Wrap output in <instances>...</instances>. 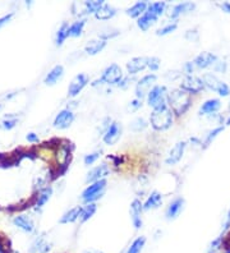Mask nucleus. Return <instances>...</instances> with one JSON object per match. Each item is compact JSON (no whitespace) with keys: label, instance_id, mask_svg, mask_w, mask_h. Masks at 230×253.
<instances>
[{"label":"nucleus","instance_id":"nucleus-39","mask_svg":"<svg viewBox=\"0 0 230 253\" xmlns=\"http://www.w3.org/2000/svg\"><path fill=\"white\" fill-rule=\"evenodd\" d=\"M223 129H224V126H218V128H215L214 130H211V132H210L209 134H207V137H206L205 142H203L205 147H207V146H209L210 143H211L212 141H214V139L216 138V137H218L219 133L223 132Z\"/></svg>","mask_w":230,"mask_h":253},{"label":"nucleus","instance_id":"nucleus-21","mask_svg":"<svg viewBox=\"0 0 230 253\" xmlns=\"http://www.w3.org/2000/svg\"><path fill=\"white\" fill-rule=\"evenodd\" d=\"M221 108V102L218 99H210L199 108V115H215V113Z\"/></svg>","mask_w":230,"mask_h":253},{"label":"nucleus","instance_id":"nucleus-51","mask_svg":"<svg viewBox=\"0 0 230 253\" xmlns=\"http://www.w3.org/2000/svg\"><path fill=\"white\" fill-rule=\"evenodd\" d=\"M227 126H230V117H229V119L227 121Z\"/></svg>","mask_w":230,"mask_h":253},{"label":"nucleus","instance_id":"nucleus-5","mask_svg":"<svg viewBox=\"0 0 230 253\" xmlns=\"http://www.w3.org/2000/svg\"><path fill=\"white\" fill-rule=\"evenodd\" d=\"M202 81L206 88L219 93L223 97H227V96L230 95L229 86L221 80H219L214 73H205L202 76Z\"/></svg>","mask_w":230,"mask_h":253},{"label":"nucleus","instance_id":"nucleus-23","mask_svg":"<svg viewBox=\"0 0 230 253\" xmlns=\"http://www.w3.org/2000/svg\"><path fill=\"white\" fill-rule=\"evenodd\" d=\"M157 19L159 18H157L156 16H153L152 13L146 10V13H144L143 16L139 17V18L137 19V26L141 28L142 31H148V30L156 23Z\"/></svg>","mask_w":230,"mask_h":253},{"label":"nucleus","instance_id":"nucleus-31","mask_svg":"<svg viewBox=\"0 0 230 253\" xmlns=\"http://www.w3.org/2000/svg\"><path fill=\"white\" fill-rule=\"evenodd\" d=\"M51 195H52L51 187H46V188H44L43 191L40 192L39 197H37V201H36V204H35V207H36V209H41V207H43L44 205H45L46 202L50 200Z\"/></svg>","mask_w":230,"mask_h":253},{"label":"nucleus","instance_id":"nucleus-3","mask_svg":"<svg viewBox=\"0 0 230 253\" xmlns=\"http://www.w3.org/2000/svg\"><path fill=\"white\" fill-rule=\"evenodd\" d=\"M150 123L153 129L156 130H166L169 129L173 124V111L170 109H164V110L152 111L150 118Z\"/></svg>","mask_w":230,"mask_h":253},{"label":"nucleus","instance_id":"nucleus-38","mask_svg":"<svg viewBox=\"0 0 230 253\" xmlns=\"http://www.w3.org/2000/svg\"><path fill=\"white\" fill-rule=\"evenodd\" d=\"M146 126H147V122L144 121L143 118H137V119H135V121L131 123V128H132L133 130H136V132L143 130Z\"/></svg>","mask_w":230,"mask_h":253},{"label":"nucleus","instance_id":"nucleus-41","mask_svg":"<svg viewBox=\"0 0 230 253\" xmlns=\"http://www.w3.org/2000/svg\"><path fill=\"white\" fill-rule=\"evenodd\" d=\"M100 152H92V154H89L85 156V159H83V161H85V164L86 165H92L93 163H96L97 161V159L100 158Z\"/></svg>","mask_w":230,"mask_h":253},{"label":"nucleus","instance_id":"nucleus-4","mask_svg":"<svg viewBox=\"0 0 230 253\" xmlns=\"http://www.w3.org/2000/svg\"><path fill=\"white\" fill-rule=\"evenodd\" d=\"M106 185L107 182L106 179L98 180L96 183H92L87 187L85 191L82 192V195H81V198L85 204H93L95 201L100 200V198L104 196L105 191H106Z\"/></svg>","mask_w":230,"mask_h":253},{"label":"nucleus","instance_id":"nucleus-24","mask_svg":"<svg viewBox=\"0 0 230 253\" xmlns=\"http://www.w3.org/2000/svg\"><path fill=\"white\" fill-rule=\"evenodd\" d=\"M106 46V41L101 40V39H97V40H91L87 42V45L85 46V51H86L87 55H96L100 51L105 49Z\"/></svg>","mask_w":230,"mask_h":253},{"label":"nucleus","instance_id":"nucleus-7","mask_svg":"<svg viewBox=\"0 0 230 253\" xmlns=\"http://www.w3.org/2000/svg\"><path fill=\"white\" fill-rule=\"evenodd\" d=\"M123 80V72L118 64H110L109 67L104 69L101 74V81L102 84H119Z\"/></svg>","mask_w":230,"mask_h":253},{"label":"nucleus","instance_id":"nucleus-10","mask_svg":"<svg viewBox=\"0 0 230 253\" xmlns=\"http://www.w3.org/2000/svg\"><path fill=\"white\" fill-rule=\"evenodd\" d=\"M120 137H122V126L118 122H113L110 126L105 130L102 141H104L105 145L113 146L119 141Z\"/></svg>","mask_w":230,"mask_h":253},{"label":"nucleus","instance_id":"nucleus-34","mask_svg":"<svg viewBox=\"0 0 230 253\" xmlns=\"http://www.w3.org/2000/svg\"><path fill=\"white\" fill-rule=\"evenodd\" d=\"M105 4L104 0H93V1H85L83 3V8L86 13H93L95 14L100 8Z\"/></svg>","mask_w":230,"mask_h":253},{"label":"nucleus","instance_id":"nucleus-49","mask_svg":"<svg viewBox=\"0 0 230 253\" xmlns=\"http://www.w3.org/2000/svg\"><path fill=\"white\" fill-rule=\"evenodd\" d=\"M141 105H142V100H139V99H136V100H133V101H132V104H131V106H132L133 109H138V108H141Z\"/></svg>","mask_w":230,"mask_h":253},{"label":"nucleus","instance_id":"nucleus-46","mask_svg":"<svg viewBox=\"0 0 230 253\" xmlns=\"http://www.w3.org/2000/svg\"><path fill=\"white\" fill-rule=\"evenodd\" d=\"M193 62H188L185 63V65H184V69H185V72H187V76H192V73H193Z\"/></svg>","mask_w":230,"mask_h":253},{"label":"nucleus","instance_id":"nucleus-20","mask_svg":"<svg viewBox=\"0 0 230 253\" xmlns=\"http://www.w3.org/2000/svg\"><path fill=\"white\" fill-rule=\"evenodd\" d=\"M161 205H163V196L157 191H153L143 204V211L156 210Z\"/></svg>","mask_w":230,"mask_h":253},{"label":"nucleus","instance_id":"nucleus-8","mask_svg":"<svg viewBox=\"0 0 230 253\" xmlns=\"http://www.w3.org/2000/svg\"><path fill=\"white\" fill-rule=\"evenodd\" d=\"M181 88L185 92L193 95V93H198L205 88V84H203L202 78L196 77V76H185L183 80V82L181 84Z\"/></svg>","mask_w":230,"mask_h":253},{"label":"nucleus","instance_id":"nucleus-19","mask_svg":"<svg viewBox=\"0 0 230 253\" xmlns=\"http://www.w3.org/2000/svg\"><path fill=\"white\" fill-rule=\"evenodd\" d=\"M184 150H185V142H178L174 147L170 150L169 152V156L166 158L165 163L168 165H175V164H178L179 161L182 160L184 154Z\"/></svg>","mask_w":230,"mask_h":253},{"label":"nucleus","instance_id":"nucleus-42","mask_svg":"<svg viewBox=\"0 0 230 253\" xmlns=\"http://www.w3.org/2000/svg\"><path fill=\"white\" fill-rule=\"evenodd\" d=\"M18 123V119H5V121L1 122V128L3 129H6V130H9L12 129V128H14L15 124Z\"/></svg>","mask_w":230,"mask_h":253},{"label":"nucleus","instance_id":"nucleus-25","mask_svg":"<svg viewBox=\"0 0 230 253\" xmlns=\"http://www.w3.org/2000/svg\"><path fill=\"white\" fill-rule=\"evenodd\" d=\"M13 224H14L17 228H19L21 230L26 233H32L35 230V226H34V222L31 221L27 216L25 215H19V216H15L13 219Z\"/></svg>","mask_w":230,"mask_h":253},{"label":"nucleus","instance_id":"nucleus-13","mask_svg":"<svg viewBox=\"0 0 230 253\" xmlns=\"http://www.w3.org/2000/svg\"><path fill=\"white\" fill-rule=\"evenodd\" d=\"M110 173V169L107 167V164H101V165H97L96 168H93L92 170H90L87 173L86 176V182L87 183H96L98 180L105 179L107 175Z\"/></svg>","mask_w":230,"mask_h":253},{"label":"nucleus","instance_id":"nucleus-50","mask_svg":"<svg viewBox=\"0 0 230 253\" xmlns=\"http://www.w3.org/2000/svg\"><path fill=\"white\" fill-rule=\"evenodd\" d=\"M83 253H105L101 250H96V248H89V250H85Z\"/></svg>","mask_w":230,"mask_h":253},{"label":"nucleus","instance_id":"nucleus-15","mask_svg":"<svg viewBox=\"0 0 230 253\" xmlns=\"http://www.w3.org/2000/svg\"><path fill=\"white\" fill-rule=\"evenodd\" d=\"M147 62L148 58L146 56H136L127 63V71L131 76H135L147 68Z\"/></svg>","mask_w":230,"mask_h":253},{"label":"nucleus","instance_id":"nucleus-45","mask_svg":"<svg viewBox=\"0 0 230 253\" xmlns=\"http://www.w3.org/2000/svg\"><path fill=\"white\" fill-rule=\"evenodd\" d=\"M13 16H14V13H9V14H6V16L1 17V18H0V28L3 27L4 25H6V23H8V22L13 18Z\"/></svg>","mask_w":230,"mask_h":253},{"label":"nucleus","instance_id":"nucleus-44","mask_svg":"<svg viewBox=\"0 0 230 253\" xmlns=\"http://www.w3.org/2000/svg\"><path fill=\"white\" fill-rule=\"evenodd\" d=\"M229 229H230V210H229V212H228V216L224 221V225H223V232H221V234H220L221 237H225V234L229 232Z\"/></svg>","mask_w":230,"mask_h":253},{"label":"nucleus","instance_id":"nucleus-6","mask_svg":"<svg viewBox=\"0 0 230 253\" xmlns=\"http://www.w3.org/2000/svg\"><path fill=\"white\" fill-rule=\"evenodd\" d=\"M156 81H157L156 74H147V76L142 77L141 80L138 81L137 86H136V97L139 100L146 97L153 87L156 86V84H156Z\"/></svg>","mask_w":230,"mask_h":253},{"label":"nucleus","instance_id":"nucleus-37","mask_svg":"<svg viewBox=\"0 0 230 253\" xmlns=\"http://www.w3.org/2000/svg\"><path fill=\"white\" fill-rule=\"evenodd\" d=\"M177 27H178V23H177V22H173V23H169V25L164 26V27H161L160 30H157L156 35L157 36H165V35L174 32L175 30H177Z\"/></svg>","mask_w":230,"mask_h":253},{"label":"nucleus","instance_id":"nucleus-48","mask_svg":"<svg viewBox=\"0 0 230 253\" xmlns=\"http://www.w3.org/2000/svg\"><path fill=\"white\" fill-rule=\"evenodd\" d=\"M26 138H27L28 142H31V143L39 142V137H37L35 133H28L27 136H26Z\"/></svg>","mask_w":230,"mask_h":253},{"label":"nucleus","instance_id":"nucleus-29","mask_svg":"<svg viewBox=\"0 0 230 253\" xmlns=\"http://www.w3.org/2000/svg\"><path fill=\"white\" fill-rule=\"evenodd\" d=\"M86 25V21L85 19H80V21L73 22L71 26H69V30H68V37H80L83 34V28Z\"/></svg>","mask_w":230,"mask_h":253},{"label":"nucleus","instance_id":"nucleus-43","mask_svg":"<svg viewBox=\"0 0 230 253\" xmlns=\"http://www.w3.org/2000/svg\"><path fill=\"white\" fill-rule=\"evenodd\" d=\"M214 69L215 72H221V73H224L225 71H227V63L225 62H221L220 59L218 60V63L214 65Z\"/></svg>","mask_w":230,"mask_h":253},{"label":"nucleus","instance_id":"nucleus-33","mask_svg":"<svg viewBox=\"0 0 230 253\" xmlns=\"http://www.w3.org/2000/svg\"><path fill=\"white\" fill-rule=\"evenodd\" d=\"M68 30H69V25H68L67 22H64V23H63L60 27H59L58 32H56V39H55V42L58 46H61V45H63V42L67 40Z\"/></svg>","mask_w":230,"mask_h":253},{"label":"nucleus","instance_id":"nucleus-11","mask_svg":"<svg viewBox=\"0 0 230 253\" xmlns=\"http://www.w3.org/2000/svg\"><path fill=\"white\" fill-rule=\"evenodd\" d=\"M218 60L219 58L215 55V54L205 51V53L198 54V55L193 59V64L194 67L198 69H206V68H210V67L214 68V65L218 63Z\"/></svg>","mask_w":230,"mask_h":253},{"label":"nucleus","instance_id":"nucleus-30","mask_svg":"<svg viewBox=\"0 0 230 253\" xmlns=\"http://www.w3.org/2000/svg\"><path fill=\"white\" fill-rule=\"evenodd\" d=\"M146 242H147V241H146V238H144V237L136 238L135 241L131 243V246L127 248L126 252H124V253H142L144 246H146Z\"/></svg>","mask_w":230,"mask_h":253},{"label":"nucleus","instance_id":"nucleus-52","mask_svg":"<svg viewBox=\"0 0 230 253\" xmlns=\"http://www.w3.org/2000/svg\"><path fill=\"white\" fill-rule=\"evenodd\" d=\"M0 108H1V105H0Z\"/></svg>","mask_w":230,"mask_h":253},{"label":"nucleus","instance_id":"nucleus-18","mask_svg":"<svg viewBox=\"0 0 230 253\" xmlns=\"http://www.w3.org/2000/svg\"><path fill=\"white\" fill-rule=\"evenodd\" d=\"M184 198L182 197H178L175 198L173 202H170L168 206V209H166V220H174L177 219V217L179 216V213L183 211L184 209Z\"/></svg>","mask_w":230,"mask_h":253},{"label":"nucleus","instance_id":"nucleus-9","mask_svg":"<svg viewBox=\"0 0 230 253\" xmlns=\"http://www.w3.org/2000/svg\"><path fill=\"white\" fill-rule=\"evenodd\" d=\"M89 82H90V78L87 74L85 73L77 74L76 77L72 80L69 87H68V96L76 97V96L78 95V93H80L81 91L87 86V84H89Z\"/></svg>","mask_w":230,"mask_h":253},{"label":"nucleus","instance_id":"nucleus-16","mask_svg":"<svg viewBox=\"0 0 230 253\" xmlns=\"http://www.w3.org/2000/svg\"><path fill=\"white\" fill-rule=\"evenodd\" d=\"M194 9H196V4L190 3V1H184V3L175 4L172 8V12L169 13V17L172 19H177L178 17L193 12Z\"/></svg>","mask_w":230,"mask_h":253},{"label":"nucleus","instance_id":"nucleus-32","mask_svg":"<svg viewBox=\"0 0 230 253\" xmlns=\"http://www.w3.org/2000/svg\"><path fill=\"white\" fill-rule=\"evenodd\" d=\"M96 210H97V206L95 204H89L87 206H85L82 209V212H81V222H86L87 220L91 219L93 215H95Z\"/></svg>","mask_w":230,"mask_h":253},{"label":"nucleus","instance_id":"nucleus-35","mask_svg":"<svg viewBox=\"0 0 230 253\" xmlns=\"http://www.w3.org/2000/svg\"><path fill=\"white\" fill-rule=\"evenodd\" d=\"M165 8H166V3H163V1H159V3H151L148 4V8L147 10L151 12L153 16H156L157 18L161 17L165 12Z\"/></svg>","mask_w":230,"mask_h":253},{"label":"nucleus","instance_id":"nucleus-22","mask_svg":"<svg viewBox=\"0 0 230 253\" xmlns=\"http://www.w3.org/2000/svg\"><path fill=\"white\" fill-rule=\"evenodd\" d=\"M63 76H64V68H63V65H55L49 73L46 74L44 82H45L46 84H49V86H54L58 81H60L61 78H63Z\"/></svg>","mask_w":230,"mask_h":253},{"label":"nucleus","instance_id":"nucleus-1","mask_svg":"<svg viewBox=\"0 0 230 253\" xmlns=\"http://www.w3.org/2000/svg\"><path fill=\"white\" fill-rule=\"evenodd\" d=\"M190 105V93L181 90H174L169 93V106L175 115H183Z\"/></svg>","mask_w":230,"mask_h":253},{"label":"nucleus","instance_id":"nucleus-47","mask_svg":"<svg viewBox=\"0 0 230 253\" xmlns=\"http://www.w3.org/2000/svg\"><path fill=\"white\" fill-rule=\"evenodd\" d=\"M218 6L220 8L223 12L225 13H230V1H224V3L218 4Z\"/></svg>","mask_w":230,"mask_h":253},{"label":"nucleus","instance_id":"nucleus-14","mask_svg":"<svg viewBox=\"0 0 230 253\" xmlns=\"http://www.w3.org/2000/svg\"><path fill=\"white\" fill-rule=\"evenodd\" d=\"M142 212H143V205L141 204L139 200H135L131 204V219H132V224L135 229H141L143 225L142 221Z\"/></svg>","mask_w":230,"mask_h":253},{"label":"nucleus","instance_id":"nucleus-36","mask_svg":"<svg viewBox=\"0 0 230 253\" xmlns=\"http://www.w3.org/2000/svg\"><path fill=\"white\" fill-rule=\"evenodd\" d=\"M224 238L225 237H218L216 239L212 241V243L210 244L207 253H220L223 251V246H224Z\"/></svg>","mask_w":230,"mask_h":253},{"label":"nucleus","instance_id":"nucleus-26","mask_svg":"<svg viewBox=\"0 0 230 253\" xmlns=\"http://www.w3.org/2000/svg\"><path fill=\"white\" fill-rule=\"evenodd\" d=\"M148 4L150 3H147V1H138L135 5H132L131 8L127 9V14H128L129 17H132V18L138 19L146 13V10H147L148 8Z\"/></svg>","mask_w":230,"mask_h":253},{"label":"nucleus","instance_id":"nucleus-27","mask_svg":"<svg viewBox=\"0 0 230 253\" xmlns=\"http://www.w3.org/2000/svg\"><path fill=\"white\" fill-rule=\"evenodd\" d=\"M82 209H83L82 206L73 207V209H71V210L68 211V212H65L64 215L61 216V219L59 220V222H60V224H71V222L77 221V220L81 217Z\"/></svg>","mask_w":230,"mask_h":253},{"label":"nucleus","instance_id":"nucleus-17","mask_svg":"<svg viewBox=\"0 0 230 253\" xmlns=\"http://www.w3.org/2000/svg\"><path fill=\"white\" fill-rule=\"evenodd\" d=\"M50 250H51V243H49L45 235L41 234L32 242L30 253H49Z\"/></svg>","mask_w":230,"mask_h":253},{"label":"nucleus","instance_id":"nucleus-12","mask_svg":"<svg viewBox=\"0 0 230 253\" xmlns=\"http://www.w3.org/2000/svg\"><path fill=\"white\" fill-rule=\"evenodd\" d=\"M74 114L69 109H64V110L59 111V114L56 115L54 119V126L58 129H67L72 126L74 122Z\"/></svg>","mask_w":230,"mask_h":253},{"label":"nucleus","instance_id":"nucleus-28","mask_svg":"<svg viewBox=\"0 0 230 253\" xmlns=\"http://www.w3.org/2000/svg\"><path fill=\"white\" fill-rule=\"evenodd\" d=\"M117 14V9L114 8L113 5H109V4L105 3L104 5L95 13V17L100 21H107V19H111L114 16Z\"/></svg>","mask_w":230,"mask_h":253},{"label":"nucleus","instance_id":"nucleus-2","mask_svg":"<svg viewBox=\"0 0 230 253\" xmlns=\"http://www.w3.org/2000/svg\"><path fill=\"white\" fill-rule=\"evenodd\" d=\"M147 104L153 111L169 108V93L165 86H155L147 95Z\"/></svg>","mask_w":230,"mask_h":253},{"label":"nucleus","instance_id":"nucleus-40","mask_svg":"<svg viewBox=\"0 0 230 253\" xmlns=\"http://www.w3.org/2000/svg\"><path fill=\"white\" fill-rule=\"evenodd\" d=\"M160 59L156 58V56H151L148 58V62H147V68H150L152 72H156L157 69L160 68Z\"/></svg>","mask_w":230,"mask_h":253}]
</instances>
